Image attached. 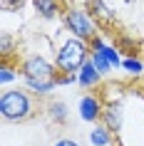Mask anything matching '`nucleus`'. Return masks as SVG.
<instances>
[{
	"instance_id": "nucleus-1",
	"label": "nucleus",
	"mask_w": 144,
	"mask_h": 146,
	"mask_svg": "<svg viewBox=\"0 0 144 146\" xmlns=\"http://www.w3.org/2000/svg\"><path fill=\"white\" fill-rule=\"evenodd\" d=\"M40 111H42L40 99L32 92H27V89L15 87V89L3 92V97H0V116H3V121H8V124L30 121L32 116H38Z\"/></svg>"
},
{
	"instance_id": "nucleus-2",
	"label": "nucleus",
	"mask_w": 144,
	"mask_h": 146,
	"mask_svg": "<svg viewBox=\"0 0 144 146\" xmlns=\"http://www.w3.org/2000/svg\"><path fill=\"white\" fill-rule=\"evenodd\" d=\"M90 42L77 37H70L67 42H62L60 50L55 52V67L60 74H77L80 69L84 67V62L90 60Z\"/></svg>"
},
{
	"instance_id": "nucleus-3",
	"label": "nucleus",
	"mask_w": 144,
	"mask_h": 146,
	"mask_svg": "<svg viewBox=\"0 0 144 146\" xmlns=\"http://www.w3.org/2000/svg\"><path fill=\"white\" fill-rule=\"evenodd\" d=\"M62 23L72 32V37L77 40H84V42H92L94 40V32H97V25L92 20V15L87 10H80V8H67L62 13Z\"/></svg>"
},
{
	"instance_id": "nucleus-4",
	"label": "nucleus",
	"mask_w": 144,
	"mask_h": 146,
	"mask_svg": "<svg viewBox=\"0 0 144 146\" xmlns=\"http://www.w3.org/2000/svg\"><path fill=\"white\" fill-rule=\"evenodd\" d=\"M20 74L25 82H45V79H55L57 77V67L52 62H47L40 54H32L27 60L20 62Z\"/></svg>"
},
{
	"instance_id": "nucleus-5",
	"label": "nucleus",
	"mask_w": 144,
	"mask_h": 146,
	"mask_svg": "<svg viewBox=\"0 0 144 146\" xmlns=\"http://www.w3.org/2000/svg\"><path fill=\"white\" fill-rule=\"evenodd\" d=\"M102 111H104V104L99 99L97 94H84L82 99H80V116H82L84 121H99L102 119Z\"/></svg>"
},
{
	"instance_id": "nucleus-6",
	"label": "nucleus",
	"mask_w": 144,
	"mask_h": 146,
	"mask_svg": "<svg viewBox=\"0 0 144 146\" xmlns=\"http://www.w3.org/2000/svg\"><path fill=\"white\" fill-rule=\"evenodd\" d=\"M122 121H124V107H122L119 102H109V104H104V111H102L99 124L107 126L112 134H119Z\"/></svg>"
},
{
	"instance_id": "nucleus-7",
	"label": "nucleus",
	"mask_w": 144,
	"mask_h": 146,
	"mask_svg": "<svg viewBox=\"0 0 144 146\" xmlns=\"http://www.w3.org/2000/svg\"><path fill=\"white\" fill-rule=\"evenodd\" d=\"M99 82H102V74H99L97 67L87 60V62H84V67L77 72V84L82 87V89H92V87H97Z\"/></svg>"
},
{
	"instance_id": "nucleus-8",
	"label": "nucleus",
	"mask_w": 144,
	"mask_h": 146,
	"mask_svg": "<svg viewBox=\"0 0 144 146\" xmlns=\"http://www.w3.org/2000/svg\"><path fill=\"white\" fill-rule=\"evenodd\" d=\"M32 8L42 20H52L60 13V3L57 0H32Z\"/></svg>"
},
{
	"instance_id": "nucleus-9",
	"label": "nucleus",
	"mask_w": 144,
	"mask_h": 146,
	"mask_svg": "<svg viewBox=\"0 0 144 146\" xmlns=\"http://www.w3.org/2000/svg\"><path fill=\"white\" fill-rule=\"evenodd\" d=\"M87 13H92L102 23H114V13L104 5V0H87Z\"/></svg>"
},
{
	"instance_id": "nucleus-10",
	"label": "nucleus",
	"mask_w": 144,
	"mask_h": 146,
	"mask_svg": "<svg viewBox=\"0 0 144 146\" xmlns=\"http://www.w3.org/2000/svg\"><path fill=\"white\" fill-rule=\"evenodd\" d=\"M47 116H50V119H52L55 124H67V104H65V102H50V104H47Z\"/></svg>"
},
{
	"instance_id": "nucleus-11",
	"label": "nucleus",
	"mask_w": 144,
	"mask_h": 146,
	"mask_svg": "<svg viewBox=\"0 0 144 146\" xmlns=\"http://www.w3.org/2000/svg\"><path fill=\"white\" fill-rule=\"evenodd\" d=\"M90 141L94 146H109L112 144V131L107 129V126H102V124H97V126L90 131Z\"/></svg>"
},
{
	"instance_id": "nucleus-12",
	"label": "nucleus",
	"mask_w": 144,
	"mask_h": 146,
	"mask_svg": "<svg viewBox=\"0 0 144 146\" xmlns=\"http://www.w3.org/2000/svg\"><path fill=\"white\" fill-rule=\"evenodd\" d=\"M17 74H20V72H17V67H13V64H10V60H3V64H0V82H3V84H10Z\"/></svg>"
},
{
	"instance_id": "nucleus-13",
	"label": "nucleus",
	"mask_w": 144,
	"mask_h": 146,
	"mask_svg": "<svg viewBox=\"0 0 144 146\" xmlns=\"http://www.w3.org/2000/svg\"><path fill=\"white\" fill-rule=\"evenodd\" d=\"M90 62L94 64V67H97V72H99V74H107V72L112 69L109 60H107V57H104L102 52H92V54H90Z\"/></svg>"
},
{
	"instance_id": "nucleus-14",
	"label": "nucleus",
	"mask_w": 144,
	"mask_h": 146,
	"mask_svg": "<svg viewBox=\"0 0 144 146\" xmlns=\"http://www.w3.org/2000/svg\"><path fill=\"white\" fill-rule=\"evenodd\" d=\"M13 50H15V42L10 37V32H3V35H0V52H3V60H8L10 54H13Z\"/></svg>"
},
{
	"instance_id": "nucleus-15",
	"label": "nucleus",
	"mask_w": 144,
	"mask_h": 146,
	"mask_svg": "<svg viewBox=\"0 0 144 146\" xmlns=\"http://www.w3.org/2000/svg\"><path fill=\"white\" fill-rule=\"evenodd\" d=\"M122 67L127 69V72H132V74H139L144 69L142 60H137V57H127V60H122Z\"/></svg>"
},
{
	"instance_id": "nucleus-16",
	"label": "nucleus",
	"mask_w": 144,
	"mask_h": 146,
	"mask_svg": "<svg viewBox=\"0 0 144 146\" xmlns=\"http://www.w3.org/2000/svg\"><path fill=\"white\" fill-rule=\"evenodd\" d=\"M27 0H3V8L5 10H20Z\"/></svg>"
},
{
	"instance_id": "nucleus-17",
	"label": "nucleus",
	"mask_w": 144,
	"mask_h": 146,
	"mask_svg": "<svg viewBox=\"0 0 144 146\" xmlns=\"http://www.w3.org/2000/svg\"><path fill=\"white\" fill-rule=\"evenodd\" d=\"M55 146H80L75 139H60V141H55Z\"/></svg>"
}]
</instances>
